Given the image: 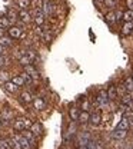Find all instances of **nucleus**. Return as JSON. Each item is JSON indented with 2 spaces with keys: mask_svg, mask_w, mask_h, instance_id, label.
<instances>
[{
  "mask_svg": "<svg viewBox=\"0 0 133 149\" xmlns=\"http://www.w3.org/2000/svg\"><path fill=\"white\" fill-rule=\"evenodd\" d=\"M21 76V79H23V82L26 83V85H32L33 83V79H32V76L30 74H27L26 72H23V73L20 74Z\"/></svg>",
  "mask_w": 133,
  "mask_h": 149,
  "instance_id": "nucleus-25",
  "label": "nucleus"
},
{
  "mask_svg": "<svg viewBox=\"0 0 133 149\" xmlns=\"http://www.w3.org/2000/svg\"><path fill=\"white\" fill-rule=\"evenodd\" d=\"M44 13L42 12V9L37 7V9H35V12H33V20H35V23L37 24V26H43V23H44Z\"/></svg>",
  "mask_w": 133,
  "mask_h": 149,
  "instance_id": "nucleus-2",
  "label": "nucleus"
},
{
  "mask_svg": "<svg viewBox=\"0 0 133 149\" xmlns=\"http://www.w3.org/2000/svg\"><path fill=\"white\" fill-rule=\"evenodd\" d=\"M17 6L20 10H26L30 6V0H17Z\"/></svg>",
  "mask_w": 133,
  "mask_h": 149,
  "instance_id": "nucleus-23",
  "label": "nucleus"
},
{
  "mask_svg": "<svg viewBox=\"0 0 133 149\" xmlns=\"http://www.w3.org/2000/svg\"><path fill=\"white\" fill-rule=\"evenodd\" d=\"M0 126H1V118H0Z\"/></svg>",
  "mask_w": 133,
  "mask_h": 149,
  "instance_id": "nucleus-47",
  "label": "nucleus"
},
{
  "mask_svg": "<svg viewBox=\"0 0 133 149\" xmlns=\"http://www.w3.org/2000/svg\"><path fill=\"white\" fill-rule=\"evenodd\" d=\"M7 80H10V74H9V72H0V82H7Z\"/></svg>",
  "mask_w": 133,
  "mask_h": 149,
  "instance_id": "nucleus-33",
  "label": "nucleus"
},
{
  "mask_svg": "<svg viewBox=\"0 0 133 149\" xmlns=\"http://www.w3.org/2000/svg\"><path fill=\"white\" fill-rule=\"evenodd\" d=\"M23 136L30 142V145H33V143H35V135H33V132H32V130L23 129Z\"/></svg>",
  "mask_w": 133,
  "mask_h": 149,
  "instance_id": "nucleus-14",
  "label": "nucleus"
},
{
  "mask_svg": "<svg viewBox=\"0 0 133 149\" xmlns=\"http://www.w3.org/2000/svg\"><path fill=\"white\" fill-rule=\"evenodd\" d=\"M133 32V22H125V24H123V27H122V33L125 35V36H127V35H130Z\"/></svg>",
  "mask_w": 133,
  "mask_h": 149,
  "instance_id": "nucleus-7",
  "label": "nucleus"
},
{
  "mask_svg": "<svg viewBox=\"0 0 133 149\" xmlns=\"http://www.w3.org/2000/svg\"><path fill=\"white\" fill-rule=\"evenodd\" d=\"M4 65V59H3V56H0V68Z\"/></svg>",
  "mask_w": 133,
  "mask_h": 149,
  "instance_id": "nucleus-43",
  "label": "nucleus"
},
{
  "mask_svg": "<svg viewBox=\"0 0 133 149\" xmlns=\"http://www.w3.org/2000/svg\"><path fill=\"white\" fill-rule=\"evenodd\" d=\"M7 19L10 20V23H13V22H16V20L19 19V13H16V10L10 9V10L7 12Z\"/></svg>",
  "mask_w": 133,
  "mask_h": 149,
  "instance_id": "nucleus-15",
  "label": "nucleus"
},
{
  "mask_svg": "<svg viewBox=\"0 0 133 149\" xmlns=\"http://www.w3.org/2000/svg\"><path fill=\"white\" fill-rule=\"evenodd\" d=\"M3 53H4V47H3V46L0 45V56L3 55Z\"/></svg>",
  "mask_w": 133,
  "mask_h": 149,
  "instance_id": "nucleus-44",
  "label": "nucleus"
},
{
  "mask_svg": "<svg viewBox=\"0 0 133 149\" xmlns=\"http://www.w3.org/2000/svg\"><path fill=\"white\" fill-rule=\"evenodd\" d=\"M32 132H33L35 136H40L42 132H43V130H42V125H40V123H33V125H32Z\"/></svg>",
  "mask_w": 133,
  "mask_h": 149,
  "instance_id": "nucleus-18",
  "label": "nucleus"
},
{
  "mask_svg": "<svg viewBox=\"0 0 133 149\" xmlns=\"http://www.w3.org/2000/svg\"><path fill=\"white\" fill-rule=\"evenodd\" d=\"M82 108H83V111H87V109H89V102H86V100H85V102H83V105H82Z\"/></svg>",
  "mask_w": 133,
  "mask_h": 149,
  "instance_id": "nucleus-42",
  "label": "nucleus"
},
{
  "mask_svg": "<svg viewBox=\"0 0 133 149\" xmlns=\"http://www.w3.org/2000/svg\"><path fill=\"white\" fill-rule=\"evenodd\" d=\"M75 132H76V125H75V123H72V125H70V128H69V130H67V138H70Z\"/></svg>",
  "mask_w": 133,
  "mask_h": 149,
  "instance_id": "nucleus-37",
  "label": "nucleus"
},
{
  "mask_svg": "<svg viewBox=\"0 0 133 149\" xmlns=\"http://www.w3.org/2000/svg\"><path fill=\"white\" fill-rule=\"evenodd\" d=\"M15 129L16 130H23L26 129V123H24V119H17L15 122Z\"/></svg>",
  "mask_w": 133,
  "mask_h": 149,
  "instance_id": "nucleus-20",
  "label": "nucleus"
},
{
  "mask_svg": "<svg viewBox=\"0 0 133 149\" xmlns=\"http://www.w3.org/2000/svg\"><path fill=\"white\" fill-rule=\"evenodd\" d=\"M26 56H29V59L33 62L35 59H37V53H36V50H33V49H29L27 52H26Z\"/></svg>",
  "mask_w": 133,
  "mask_h": 149,
  "instance_id": "nucleus-31",
  "label": "nucleus"
},
{
  "mask_svg": "<svg viewBox=\"0 0 133 149\" xmlns=\"http://www.w3.org/2000/svg\"><path fill=\"white\" fill-rule=\"evenodd\" d=\"M0 149H10V146H9V142L7 141H0Z\"/></svg>",
  "mask_w": 133,
  "mask_h": 149,
  "instance_id": "nucleus-38",
  "label": "nucleus"
},
{
  "mask_svg": "<svg viewBox=\"0 0 133 149\" xmlns=\"http://www.w3.org/2000/svg\"><path fill=\"white\" fill-rule=\"evenodd\" d=\"M117 96V91H116V88L114 86H110L109 88V91H107V97H109V100H112Z\"/></svg>",
  "mask_w": 133,
  "mask_h": 149,
  "instance_id": "nucleus-27",
  "label": "nucleus"
},
{
  "mask_svg": "<svg viewBox=\"0 0 133 149\" xmlns=\"http://www.w3.org/2000/svg\"><path fill=\"white\" fill-rule=\"evenodd\" d=\"M89 119H90V115L87 113V111H83L79 113V118H77V120L80 122V123H86V122H89Z\"/></svg>",
  "mask_w": 133,
  "mask_h": 149,
  "instance_id": "nucleus-11",
  "label": "nucleus"
},
{
  "mask_svg": "<svg viewBox=\"0 0 133 149\" xmlns=\"http://www.w3.org/2000/svg\"><path fill=\"white\" fill-rule=\"evenodd\" d=\"M96 1H99V3H102V1H105V0H96Z\"/></svg>",
  "mask_w": 133,
  "mask_h": 149,
  "instance_id": "nucleus-46",
  "label": "nucleus"
},
{
  "mask_svg": "<svg viewBox=\"0 0 133 149\" xmlns=\"http://www.w3.org/2000/svg\"><path fill=\"white\" fill-rule=\"evenodd\" d=\"M90 139H92V138H90V133H89V132H83V133H80V135L77 136V145H79V146H85Z\"/></svg>",
  "mask_w": 133,
  "mask_h": 149,
  "instance_id": "nucleus-4",
  "label": "nucleus"
},
{
  "mask_svg": "<svg viewBox=\"0 0 133 149\" xmlns=\"http://www.w3.org/2000/svg\"><path fill=\"white\" fill-rule=\"evenodd\" d=\"M40 9H42V12L44 13V16H50V15H53V12H55V6H53V3H52L50 0H43Z\"/></svg>",
  "mask_w": 133,
  "mask_h": 149,
  "instance_id": "nucleus-1",
  "label": "nucleus"
},
{
  "mask_svg": "<svg viewBox=\"0 0 133 149\" xmlns=\"http://www.w3.org/2000/svg\"><path fill=\"white\" fill-rule=\"evenodd\" d=\"M24 72H26L27 74H30L32 79H39V77H40L37 69H36L33 65H27V66H24Z\"/></svg>",
  "mask_w": 133,
  "mask_h": 149,
  "instance_id": "nucleus-5",
  "label": "nucleus"
},
{
  "mask_svg": "<svg viewBox=\"0 0 133 149\" xmlns=\"http://www.w3.org/2000/svg\"><path fill=\"white\" fill-rule=\"evenodd\" d=\"M0 27L1 29H9L10 27V20L7 17H0Z\"/></svg>",
  "mask_w": 133,
  "mask_h": 149,
  "instance_id": "nucleus-26",
  "label": "nucleus"
},
{
  "mask_svg": "<svg viewBox=\"0 0 133 149\" xmlns=\"http://www.w3.org/2000/svg\"><path fill=\"white\" fill-rule=\"evenodd\" d=\"M122 102H123V105H125V106H129V105L133 102V93L129 92V93H126V95H123Z\"/></svg>",
  "mask_w": 133,
  "mask_h": 149,
  "instance_id": "nucleus-13",
  "label": "nucleus"
},
{
  "mask_svg": "<svg viewBox=\"0 0 133 149\" xmlns=\"http://www.w3.org/2000/svg\"><path fill=\"white\" fill-rule=\"evenodd\" d=\"M126 133H127L126 130L116 129L113 133H112V138H113V139H117V141H122V139H125V138H126Z\"/></svg>",
  "mask_w": 133,
  "mask_h": 149,
  "instance_id": "nucleus-9",
  "label": "nucleus"
},
{
  "mask_svg": "<svg viewBox=\"0 0 133 149\" xmlns=\"http://www.w3.org/2000/svg\"><path fill=\"white\" fill-rule=\"evenodd\" d=\"M125 89L127 92H133V77H127L125 80Z\"/></svg>",
  "mask_w": 133,
  "mask_h": 149,
  "instance_id": "nucleus-21",
  "label": "nucleus"
},
{
  "mask_svg": "<svg viewBox=\"0 0 133 149\" xmlns=\"http://www.w3.org/2000/svg\"><path fill=\"white\" fill-rule=\"evenodd\" d=\"M89 120H90V123H92V125H99V123H100V120H102V116H100V113H93V115H92V116H90V119H89Z\"/></svg>",
  "mask_w": 133,
  "mask_h": 149,
  "instance_id": "nucleus-17",
  "label": "nucleus"
},
{
  "mask_svg": "<svg viewBox=\"0 0 133 149\" xmlns=\"http://www.w3.org/2000/svg\"><path fill=\"white\" fill-rule=\"evenodd\" d=\"M106 22H107V23H110V24L116 22V15H114L113 12H110V13L106 16Z\"/></svg>",
  "mask_w": 133,
  "mask_h": 149,
  "instance_id": "nucleus-35",
  "label": "nucleus"
},
{
  "mask_svg": "<svg viewBox=\"0 0 133 149\" xmlns=\"http://www.w3.org/2000/svg\"><path fill=\"white\" fill-rule=\"evenodd\" d=\"M36 32H37V35H40V36L43 37L46 33H47V30H46V27L43 29V26H37V29H36Z\"/></svg>",
  "mask_w": 133,
  "mask_h": 149,
  "instance_id": "nucleus-36",
  "label": "nucleus"
},
{
  "mask_svg": "<svg viewBox=\"0 0 133 149\" xmlns=\"http://www.w3.org/2000/svg\"><path fill=\"white\" fill-rule=\"evenodd\" d=\"M0 118H1V120H10L12 119V111L10 109H3Z\"/></svg>",
  "mask_w": 133,
  "mask_h": 149,
  "instance_id": "nucleus-22",
  "label": "nucleus"
},
{
  "mask_svg": "<svg viewBox=\"0 0 133 149\" xmlns=\"http://www.w3.org/2000/svg\"><path fill=\"white\" fill-rule=\"evenodd\" d=\"M9 36L13 37V39H19L21 36V29L17 27V26H12L10 29H9Z\"/></svg>",
  "mask_w": 133,
  "mask_h": 149,
  "instance_id": "nucleus-6",
  "label": "nucleus"
},
{
  "mask_svg": "<svg viewBox=\"0 0 133 149\" xmlns=\"http://www.w3.org/2000/svg\"><path fill=\"white\" fill-rule=\"evenodd\" d=\"M109 103V97H107V92L102 91L96 97V105L97 106H106Z\"/></svg>",
  "mask_w": 133,
  "mask_h": 149,
  "instance_id": "nucleus-3",
  "label": "nucleus"
},
{
  "mask_svg": "<svg viewBox=\"0 0 133 149\" xmlns=\"http://www.w3.org/2000/svg\"><path fill=\"white\" fill-rule=\"evenodd\" d=\"M80 149H99V146H97V142H95V141H89L85 146H80Z\"/></svg>",
  "mask_w": 133,
  "mask_h": 149,
  "instance_id": "nucleus-24",
  "label": "nucleus"
},
{
  "mask_svg": "<svg viewBox=\"0 0 133 149\" xmlns=\"http://www.w3.org/2000/svg\"><path fill=\"white\" fill-rule=\"evenodd\" d=\"M20 65H21V66H27V65H32V60L29 59V56L21 55V56H20Z\"/></svg>",
  "mask_w": 133,
  "mask_h": 149,
  "instance_id": "nucleus-28",
  "label": "nucleus"
},
{
  "mask_svg": "<svg viewBox=\"0 0 133 149\" xmlns=\"http://www.w3.org/2000/svg\"><path fill=\"white\" fill-rule=\"evenodd\" d=\"M130 149H133V148H130Z\"/></svg>",
  "mask_w": 133,
  "mask_h": 149,
  "instance_id": "nucleus-48",
  "label": "nucleus"
},
{
  "mask_svg": "<svg viewBox=\"0 0 133 149\" xmlns=\"http://www.w3.org/2000/svg\"><path fill=\"white\" fill-rule=\"evenodd\" d=\"M126 4H127L129 10H133V0H126Z\"/></svg>",
  "mask_w": 133,
  "mask_h": 149,
  "instance_id": "nucleus-41",
  "label": "nucleus"
},
{
  "mask_svg": "<svg viewBox=\"0 0 133 149\" xmlns=\"http://www.w3.org/2000/svg\"><path fill=\"white\" fill-rule=\"evenodd\" d=\"M106 1V6L107 7H114L117 4V0H105Z\"/></svg>",
  "mask_w": 133,
  "mask_h": 149,
  "instance_id": "nucleus-39",
  "label": "nucleus"
},
{
  "mask_svg": "<svg viewBox=\"0 0 133 149\" xmlns=\"http://www.w3.org/2000/svg\"><path fill=\"white\" fill-rule=\"evenodd\" d=\"M79 109L77 108H72L70 109V118H72V120H77V118H79Z\"/></svg>",
  "mask_w": 133,
  "mask_h": 149,
  "instance_id": "nucleus-32",
  "label": "nucleus"
},
{
  "mask_svg": "<svg viewBox=\"0 0 133 149\" xmlns=\"http://www.w3.org/2000/svg\"><path fill=\"white\" fill-rule=\"evenodd\" d=\"M123 20L125 22H133V10L123 12Z\"/></svg>",
  "mask_w": 133,
  "mask_h": 149,
  "instance_id": "nucleus-29",
  "label": "nucleus"
},
{
  "mask_svg": "<svg viewBox=\"0 0 133 149\" xmlns=\"http://www.w3.org/2000/svg\"><path fill=\"white\" fill-rule=\"evenodd\" d=\"M33 105H35V108L37 109V111H43L44 108H46V105H44V102L40 99V97H36L35 100H33Z\"/></svg>",
  "mask_w": 133,
  "mask_h": 149,
  "instance_id": "nucleus-16",
  "label": "nucleus"
},
{
  "mask_svg": "<svg viewBox=\"0 0 133 149\" xmlns=\"http://www.w3.org/2000/svg\"><path fill=\"white\" fill-rule=\"evenodd\" d=\"M19 19L23 22V23H30L32 16H30V13H29L27 10H20L19 12Z\"/></svg>",
  "mask_w": 133,
  "mask_h": 149,
  "instance_id": "nucleus-8",
  "label": "nucleus"
},
{
  "mask_svg": "<svg viewBox=\"0 0 133 149\" xmlns=\"http://www.w3.org/2000/svg\"><path fill=\"white\" fill-rule=\"evenodd\" d=\"M17 88H19V86H16L13 82H9V80H7V82H4V89H6L7 92L15 93L16 91H17Z\"/></svg>",
  "mask_w": 133,
  "mask_h": 149,
  "instance_id": "nucleus-12",
  "label": "nucleus"
},
{
  "mask_svg": "<svg viewBox=\"0 0 133 149\" xmlns=\"http://www.w3.org/2000/svg\"><path fill=\"white\" fill-rule=\"evenodd\" d=\"M0 45L3 46V47H7V46H12V39L10 36H1L0 37Z\"/></svg>",
  "mask_w": 133,
  "mask_h": 149,
  "instance_id": "nucleus-19",
  "label": "nucleus"
},
{
  "mask_svg": "<svg viewBox=\"0 0 133 149\" xmlns=\"http://www.w3.org/2000/svg\"><path fill=\"white\" fill-rule=\"evenodd\" d=\"M129 126H130V120L127 119V118H123L119 123H117V128L116 129H123V130H127L129 129Z\"/></svg>",
  "mask_w": 133,
  "mask_h": 149,
  "instance_id": "nucleus-10",
  "label": "nucleus"
},
{
  "mask_svg": "<svg viewBox=\"0 0 133 149\" xmlns=\"http://www.w3.org/2000/svg\"><path fill=\"white\" fill-rule=\"evenodd\" d=\"M3 30H4V29H1V27H0V37L4 36V32H3Z\"/></svg>",
  "mask_w": 133,
  "mask_h": 149,
  "instance_id": "nucleus-45",
  "label": "nucleus"
},
{
  "mask_svg": "<svg viewBox=\"0 0 133 149\" xmlns=\"http://www.w3.org/2000/svg\"><path fill=\"white\" fill-rule=\"evenodd\" d=\"M12 82H13L16 86H23V85H24V82H23L21 76H15V77L12 79Z\"/></svg>",
  "mask_w": 133,
  "mask_h": 149,
  "instance_id": "nucleus-34",
  "label": "nucleus"
},
{
  "mask_svg": "<svg viewBox=\"0 0 133 149\" xmlns=\"http://www.w3.org/2000/svg\"><path fill=\"white\" fill-rule=\"evenodd\" d=\"M20 100L27 103V102H30V100H32V95H30L29 92H23L21 95H20Z\"/></svg>",
  "mask_w": 133,
  "mask_h": 149,
  "instance_id": "nucleus-30",
  "label": "nucleus"
},
{
  "mask_svg": "<svg viewBox=\"0 0 133 149\" xmlns=\"http://www.w3.org/2000/svg\"><path fill=\"white\" fill-rule=\"evenodd\" d=\"M114 15H116V20H120V19H123V12H116Z\"/></svg>",
  "mask_w": 133,
  "mask_h": 149,
  "instance_id": "nucleus-40",
  "label": "nucleus"
}]
</instances>
